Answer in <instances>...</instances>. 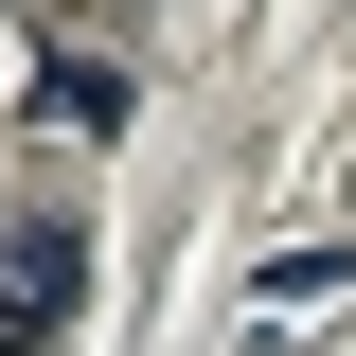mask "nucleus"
<instances>
[{"mask_svg":"<svg viewBox=\"0 0 356 356\" xmlns=\"http://www.w3.org/2000/svg\"><path fill=\"white\" fill-rule=\"evenodd\" d=\"M72 285H89V250L54 214H0V356H36L54 321H72Z\"/></svg>","mask_w":356,"mask_h":356,"instance_id":"f257e3e1","label":"nucleus"},{"mask_svg":"<svg viewBox=\"0 0 356 356\" xmlns=\"http://www.w3.org/2000/svg\"><path fill=\"white\" fill-rule=\"evenodd\" d=\"M36 125H54V143H107V125H125V72H89V54H54V89H36Z\"/></svg>","mask_w":356,"mask_h":356,"instance_id":"f03ea898","label":"nucleus"}]
</instances>
